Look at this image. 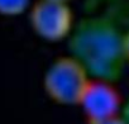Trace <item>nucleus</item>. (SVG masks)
Here are the masks:
<instances>
[{"instance_id": "nucleus-1", "label": "nucleus", "mask_w": 129, "mask_h": 124, "mask_svg": "<svg viewBox=\"0 0 129 124\" xmlns=\"http://www.w3.org/2000/svg\"><path fill=\"white\" fill-rule=\"evenodd\" d=\"M124 36L125 32L110 17L86 18L70 34L71 57L80 62L90 77L114 84L126 64Z\"/></svg>"}, {"instance_id": "nucleus-2", "label": "nucleus", "mask_w": 129, "mask_h": 124, "mask_svg": "<svg viewBox=\"0 0 129 124\" xmlns=\"http://www.w3.org/2000/svg\"><path fill=\"white\" fill-rule=\"evenodd\" d=\"M90 81L86 70L74 57H61L49 66L44 76V90L58 104L75 105Z\"/></svg>"}, {"instance_id": "nucleus-3", "label": "nucleus", "mask_w": 129, "mask_h": 124, "mask_svg": "<svg viewBox=\"0 0 129 124\" xmlns=\"http://www.w3.org/2000/svg\"><path fill=\"white\" fill-rule=\"evenodd\" d=\"M29 22L33 30L43 39L57 42L71 34L74 14L67 3L39 0L30 9Z\"/></svg>"}, {"instance_id": "nucleus-4", "label": "nucleus", "mask_w": 129, "mask_h": 124, "mask_svg": "<svg viewBox=\"0 0 129 124\" xmlns=\"http://www.w3.org/2000/svg\"><path fill=\"white\" fill-rule=\"evenodd\" d=\"M79 105L82 108L89 123H98L119 116L123 100L113 82L90 79Z\"/></svg>"}, {"instance_id": "nucleus-5", "label": "nucleus", "mask_w": 129, "mask_h": 124, "mask_svg": "<svg viewBox=\"0 0 129 124\" xmlns=\"http://www.w3.org/2000/svg\"><path fill=\"white\" fill-rule=\"evenodd\" d=\"M30 0H0V14L15 17L24 13L29 7Z\"/></svg>"}, {"instance_id": "nucleus-6", "label": "nucleus", "mask_w": 129, "mask_h": 124, "mask_svg": "<svg viewBox=\"0 0 129 124\" xmlns=\"http://www.w3.org/2000/svg\"><path fill=\"white\" fill-rule=\"evenodd\" d=\"M120 118L124 121V124H129V99L126 100V103L123 104V108L120 111Z\"/></svg>"}, {"instance_id": "nucleus-7", "label": "nucleus", "mask_w": 129, "mask_h": 124, "mask_svg": "<svg viewBox=\"0 0 129 124\" xmlns=\"http://www.w3.org/2000/svg\"><path fill=\"white\" fill-rule=\"evenodd\" d=\"M124 54H125V62L129 64V29L125 32L124 36Z\"/></svg>"}, {"instance_id": "nucleus-8", "label": "nucleus", "mask_w": 129, "mask_h": 124, "mask_svg": "<svg viewBox=\"0 0 129 124\" xmlns=\"http://www.w3.org/2000/svg\"><path fill=\"white\" fill-rule=\"evenodd\" d=\"M90 124H124V121L121 120L120 115L113 119H108V120H103V121H98V123H90Z\"/></svg>"}, {"instance_id": "nucleus-9", "label": "nucleus", "mask_w": 129, "mask_h": 124, "mask_svg": "<svg viewBox=\"0 0 129 124\" xmlns=\"http://www.w3.org/2000/svg\"><path fill=\"white\" fill-rule=\"evenodd\" d=\"M54 2H62V3H67L69 0H54Z\"/></svg>"}]
</instances>
